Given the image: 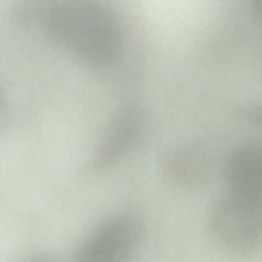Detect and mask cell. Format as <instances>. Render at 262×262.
Returning a JSON list of instances; mask_svg holds the SVG:
<instances>
[{"label":"cell","mask_w":262,"mask_h":262,"mask_svg":"<svg viewBox=\"0 0 262 262\" xmlns=\"http://www.w3.org/2000/svg\"><path fill=\"white\" fill-rule=\"evenodd\" d=\"M223 177L229 194L262 202V142L235 145L225 156Z\"/></svg>","instance_id":"obj_5"},{"label":"cell","mask_w":262,"mask_h":262,"mask_svg":"<svg viewBox=\"0 0 262 262\" xmlns=\"http://www.w3.org/2000/svg\"><path fill=\"white\" fill-rule=\"evenodd\" d=\"M141 242V227L130 214L102 220L76 250L72 262H132Z\"/></svg>","instance_id":"obj_3"},{"label":"cell","mask_w":262,"mask_h":262,"mask_svg":"<svg viewBox=\"0 0 262 262\" xmlns=\"http://www.w3.org/2000/svg\"><path fill=\"white\" fill-rule=\"evenodd\" d=\"M255 9H256V14L257 17L260 18V20L262 22V0H257L255 3Z\"/></svg>","instance_id":"obj_9"},{"label":"cell","mask_w":262,"mask_h":262,"mask_svg":"<svg viewBox=\"0 0 262 262\" xmlns=\"http://www.w3.org/2000/svg\"><path fill=\"white\" fill-rule=\"evenodd\" d=\"M243 119L262 132V100L251 101L243 107Z\"/></svg>","instance_id":"obj_7"},{"label":"cell","mask_w":262,"mask_h":262,"mask_svg":"<svg viewBox=\"0 0 262 262\" xmlns=\"http://www.w3.org/2000/svg\"><path fill=\"white\" fill-rule=\"evenodd\" d=\"M214 160L206 146L201 143H182L170 148L164 158L163 171L174 186L197 189L209 182Z\"/></svg>","instance_id":"obj_6"},{"label":"cell","mask_w":262,"mask_h":262,"mask_svg":"<svg viewBox=\"0 0 262 262\" xmlns=\"http://www.w3.org/2000/svg\"><path fill=\"white\" fill-rule=\"evenodd\" d=\"M260 74H261V78H262V58H261V63H260Z\"/></svg>","instance_id":"obj_10"},{"label":"cell","mask_w":262,"mask_h":262,"mask_svg":"<svg viewBox=\"0 0 262 262\" xmlns=\"http://www.w3.org/2000/svg\"><path fill=\"white\" fill-rule=\"evenodd\" d=\"M36 17L45 35L83 66L105 68L119 55L122 25L117 13L104 3H45L36 10Z\"/></svg>","instance_id":"obj_1"},{"label":"cell","mask_w":262,"mask_h":262,"mask_svg":"<svg viewBox=\"0 0 262 262\" xmlns=\"http://www.w3.org/2000/svg\"><path fill=\"white\" fill-rule=\"evenodd\" d=\"M207 225L227 252L245 257L262 253V202L227 193L211 207Z\"/></svg>","instance_id":"obj_2"},{"label":"cell","mask_w":262,"mask_h":262,"mask_svg":"<svg viewBox=\"0 0 262 262\" xmlns=\"http://www.w3.org/2000/svg\"><path fill=\"white\" fill-rule=\"evenodd\" d=\"M25 262H60L56 257L49 255V253H36V255L28 257Z\"/></svg>","instance_id":"obj_8"},{"label":"cell","mask_w":262,"mask_h":262,"mask_svg":"<svg viewBox=\"0 0 262 262\" xmlns=\"http://www.w3.org/2000/svg\"><path fill=\"white\" fill-rule=\"evenodd\" d=\"M146 118L141 106H123L102 130L92 152L90 168L104 171L125 158L138 145L145 132Z\"/></svg>","instance_id":"obj_4"}]
</instances>
